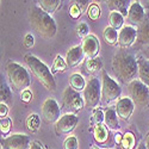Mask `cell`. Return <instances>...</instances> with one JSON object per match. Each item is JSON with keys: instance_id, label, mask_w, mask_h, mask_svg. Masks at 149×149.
I'll return each instance as SVG.
<instances>
[{"instance_id": "14", "label": "cell", "mask_w": 149, "mask_h": 149, "mask_svg": "<svg viewBox=\"0 0 149 149\" xmlns=\"http://www.w3.org/2000/svg\"><path fill=\"white\" fill-rule=\"evenodd\" d=\"M115 109L119 118H122L123 120H129L134 112L135 104L129 97H124L117 100Z\"/></svg>"}, {"instance_id": "45", "label": "cell", "mask_w": 149, "mask_h": 149, "mask_svg": "<svg viewBox=\"0 0 149 149\" xmlns=\"http://www.w3.org/2000/svg\"><path fill=\"white\" fill-rule=\"evenodd\" d=\"M136 149H147V148H146V144H144V143H140Z\"/></svg>"}, {"instance_id": "19", "label": "cell", "mask_w": 149, "mask_h": 149, "mask_svg": "<svg viewBox=\"0 0 149 149\" xmlns=\"http://www.w3.org/2000/svg\"><path fill=\"white\" fill-rule=\"evenodd\" d=\"M102 68H103V62L99 56H97L94 58H86L84 61L82 69L86 74H88V75H92V74L102 70Z\"/></svg>"}, {"instance_id": "39", "label": "cell", "mask_w": 149, "mask_h": 149, "mask_svg": "<svg viewBox=\"0 0 149 149\" xmlns=\"http://www.w3.org/2000/svg\"><path fill=\"white\" fill-rule=\"evenodd\" d=\"M7 113H8V106H7V104L0 103V117H1V119L6 118Z\"/></svg>"}, {"instance_id": "16", "label": "cell", "mask_w": 149, "mask_h": 149, "mask_svg": "<svg viewBox=\"0 0 149 149\" xmlns=\"http://www.w3.org/2000/svg\"><path fill=\"white\" fill-rule=\"evenodd\" d=\"M84 58H85V54L81 45L73 47L66 53V62H67V66L70 68L79 66L84 61Z\"/></svg>"}, {"instance_id": "44", "label": "cell", "mask_w": 149, "mask_h": 149, "mask_svg": "<svg viewBox=\"0 0 149 149\" xmlns=\"http://www.w3.org/2000/svg\"><path fill=\"white\" fill-rule=\"evenodd\" d=\"M146 148L147 149H149V134H148V136H147V139H146Z\"/></svg>"}, {"instance_id": "35", "label": "cell", "mask_w": 149, "mask_h": 149, "mask_svg": "<svg viewBox=\"0 0 149 149\" xmlns=\"http://www.w3.org/2000/svg\"><path fill=\"white\" fill-rule=\"evenodd\" d=\"M68 12H69V16L72 17V18H74V19H77V18H79L81 15H82V10L78 6V4H75V3H73L72 5H70V7H69V10H68Z\"/></svg>"}, {"instance_id": "3", "label": "cell", "mask_w": 149, "mask_h": 149, "mask_svg": "<svg viewBox=\"0 0 149 149\" xmlns=\"http://www.w3.org/2000/svg\"><path fill=\"white\" fill-rule=\"evenodd\" d=\"M24 61H25L29 69H31V73L35 75V78L41 82V85L47 91L50 92L56 91V82L53 77V73L44 62H42L38 57H36L31 54H26L24 56Z\"/></svg>"}, {"instance_id": "9", "label": "cell", "mask_w": 149, "mask_h": 149, "mask_svg": "<svg viewBox=\"0 0 149 149\" xmlns=\"http://www.w3.org/2000/svg\"><path fill=\"white\" fill-rule=\"evenodd\" d=\"M42 117L48 124L56 123L61 118V109L54 98H47L42 104Z\"/></svg>"}, {"instance_id": "10", "label": "cell", "mask_w": 149, "mask_h": 149, "mask_svg": "<svg viewBox=\"0 0 149 149\" xmlns=\"http://www.w3.org/2000/svg\"><path fill=\"white\" fill-rule=\"evenodd\" d=\"M30 144V139L25 134H13L8 137L1 139L3 149H28Z\"/></svg>"}, {"instance_id": "32", "label": "cell", "mask_w": 149, "mask_h": 149, "mask_svg": "<svg viewBox=\"0 0 149 149\" xmlns=\"http://www.w3.org/2000/svg\"><path fill=\"white\" fill-rule=\"evenodd\" d=\"M103 123H104V112L100 109H95L92 113V117H91V125L95 127V125H99V124H103Z\"/></svg>"}, {"instance_id": "38", "label": "cell", "mask_w": 149, "mask_h": 149, "mask_svg": "<svg viewBox=\"0 0 149 149\" xmlns=\"http://www.w3.org/2000/svg\"><path fill=\"white\" fill-rule=\"evenodd\" d=\"M20 99H22L24 103L31 102V99H32V92H31L29 88L22 91V92H20Z\"/></svg>"}, {"instance_id": "1", "label": "cell", "mask_w": 149, "mask_h": 149, "mask_svg": "<svg viewBox=\"0 0 149 149\" xmlns=\"http://www.w3.org/2000/svg\"><path fill=\"white\" fill-rule=\"evenodd\" d=\"M112 70L117 79H119L123 84H130L136 80L139 77V65L135 56L128 53H118L113 56L112 62Z\"/></svg>"}, {"instance_id": "27", "label": "cell", "mask_w": 149, "mask_h": 149, "mask_svg": "<svg viewBox=\"0 0 149 149\" xmlns=\"http://www.w3.org/2000/svg\"><path fill=\"white\" fill-rule=\"evenodd\" d=\"M109 23H110V26L116 30L122 29L124 25V16L118 13V12H111L110 16H109Z\"/></svg>"}, {"instance_id": "28", "label": "cell", "mask_w": 149, "mask_h": 149, "mask_svg": "<svg viewBox=\"0 0 149 149\" xmlns=\"http://www.w3.org/2000/svg\"><path fill=\"white\" fill-rule=\"evenodd\" d=\"M0 100L4 104H8L12 100V91L5 81H1L0 85Z\"/></svg>"}, {"instance_id": "26", "label": "cell", "mask_w": 149, "mask_h": 149, "mask_svg": "<svg viewBox=\"0 0 149 149\" xmlns=\"http://www.w3.org/2000/svg\"><path fill=\"white\" fill-rule=\"evenodd\" d=\"M60 5H61L60 0H42V1H40V7L44 12H47L48 15H53L60 7Z\"/></svg>"}, {"instance_id": "36", "label": "cell", "mask_w": 149, "mask_h": 149, "mask_svg": "<svg viewBox=\"0 0 149 149\" xmlns=\"http://www.w3.org/2000/svg\"><path fill=\"white\" fill-rule=\"evenodd\" d=\"M88 31H90V28H88V25L86 23H80L79 25L77 26V33L80 36V37H87L90 33H88Z\"/></svg>"}, {"instance_id": "33", "label": "cell", "mask_w": 149, "mask_h": 149, "mask_svg": "<svg viewBox=\"0 0 149 149\" xmlns=\"http://www.w3.org/2000/svg\"><path fill=\"white\" fill-rule=\"evenodd\" d=\"M78 147H79V143H78V140L75 136H69L63 142L65 149H78Z\"/></svg>"}, {"instance_id": "2", "label": "cell", "mask_w": 149, "mask_h": 149, "mask_svg": "<svg viewBox=\"0 0 149 149\" xmlns=\"http://www.w3.org/2000/svg\"><path fill=\"white\" fill-rule=\"evenodd\" d=\"M29 20L31 28L45 40L53 38L57 32V25L54 18L40 6H32L29 10Z\"/></svg>"}, {"instance_id": "31", "label": "cell", "mask_w": 149, "mask_h": 149, "mask_svg": "<svg viewBox=\"0 0 149 149\" xmlns=\"http://www.w3.org/2000/svg\"><path fill=\"white\" fill-rule=\"evenodd\" d=\"M100 13H102V10H100V6H99L97 3H92L90 4L88 8H87V16L91 20L95 22L99 19L100 17Z\"/></svg>"}, {"instance_id": "20", "label": "cell", "mask_w": 149, "mask_h": 149, "mask_svg": "<svg viewBox=\"0 0 149 149\" xmlns=\"http://www.w3.org/2000/svg\"><path fill=\"white\" fill-rule=\"evenodd\" d=\"M104 124L113 130L119 129V122H118V116L116 112L115 107H109L105 112H104Z\"/></svg>"}, {"instance_id": "7", "label": "cell", "mask_w": 149, "mask_h": 149, "mask_svg": "<svg viewBox=\"0 0 149 149\" xmlns=\"http://www.w3.org/2000/svg\"><path fill=\"white\" fill-rule=\"evenodd\" d=\"M102 100V81L98 78L88 80L84 91V102L88 107H95Z\"/></svg>"}, {"instance_id": "4", "label": "cell", "mask_w": 149, "mask_h": 149, "mask_svg": "<svg viewBox=\"0 0 149 149\" xmlns=\"http://www.w3.org/2000/svg\"><path fill=\"white\" fill-rule=\"evenodd\" d=\"M6 74H7L8 81L11 82L12 87L15 90L22 92L24 90L29 88V86L31 84L29 72L20 63H17V62H8L6 66Z\"/></svg>"}, {"instance_id": "13", "label": "cell", "mask_w": 149, "mask_h": 149, "mask_svg": "<svg viewBox=\"0 0 149 149\" xmlns=\"http://www.w3.org/2000/svg\"><path fill=\"white\" fill-rule=\"evenodd\" d=\"M81 47L86 58H94L98 56L99 50H100V42H99L95 35L90 33L87 37L84 38Z\"/></svg>"}, {"instance_id": "34", "label": "cell", "mask_w": 149, "mask_h": 149, "mask_svg": "<svg viewBox=\"0 0 149 149\" xmlns=\"http://www.w3.org/2000/svg\"><path fill=\"white\" fill-rule=\"evenodd\" d=\"M11 128H12V122L10 118L6 117V118L0 120V130H1L3 135H7L11 130Z\"/></svg>"}, {"instance_id": "41", "label": "cell", "mask_w": 149, "mask_h": 149, "mask_svg": "<svg viewBox=\"0 0 149 149\" xmlns=\"http://www.w3.org/2000/svg\"><path fill=\"white\" fill-rule=\"evenodd\" d=\"M29 149H44L43 146L40 143V142H37V141H32L31 144H30V148Z\"/></svg>"}, {"instance_id": "21", "label": "cell", "mask_w": 149, "mask_h": 149, "mask_svg": "<svg viewBox=\"0 0 149 149\" xmlns=\"http://www.w3.org/2000/svg\"><path fill=\"white\" fill-rule=\"evenodd\" d=\"M137 42L149 47V18L147 17L137 26Z\"/></svg>"}, {"instance_id": "12", "label": "cell", "mask_w": 149, "mask_h": 149, "mask_svg": "<svg viewBox=\"0 0 149 149\" xmlns=\"http://www.w3.org/2000/svg\"><path fill=\"white\" fill-rule=\"evenodd\" d=\"M135 41H137V28H134L132 25H124L119 30L118 45L125 49L131 47Z\"/></svg>"}, {"instance_id": "6", "label": "cell", "mask_w": 149, "mask_h": 149, "mask_svg": "<svg viewBox=\"0 0 149 149\" xmlns=\"http://www.w3.org/2000/svg\"><path fill=\"white\" fill-rule=\"evenodd\" d=\"M129 98L141 109H149V88L139 79L128 84Z\"/></svg>"}, {"instance_id": "22", "label": "cell", "mask_w": 149, "mask_h": 149, "mask_svg": "<svg viewBox=\"0 0 149 149\" xmlns=\"http://www.w3.org/2000/svg\"><path fill=\"white\" fill-rule=\"evenodd\" d=\"M86 85L87 84H86L84 77L79 73H73L69 77V87H72L74 91H77L79 93L81 91H85Z\"/></svg>"}, {"instance_id": "17", "label": "cell", "mask_w": 149, "mask_h": 149, "mask_svg": "<svg viewBox=\"0 0 149 149\" xmlns=\"http://www.w3.org/2000/svg\"><path fill=\"white\" fill-rule=\"evenodd\" d=\"M136 60L139 65V80L149 88V61L143 55H137Z\"/></svg>"}, {"instance_id": "42", "label": "cell", "mask_w": 149, "mask_h": 149, "mask_svg": "<svg viewBox=\"0 0 149 149\" xmlns=\"http://www.w3.org/2000/svg\"><path fill=\"white\" fill-rule=\"evenodd\" d=\"M122 139H123V135H122V134H119V132H116V134H115V142H116L117 144H120Z\"/></svg>"}, {"instance_id": "23", "label": "cell", "mask_w": 149, "mask_h": 149, "mask_svg": "<svg viewBox=\"0 0 149 149\" xmlns=\"http://www.w3.org/2000/svg\"><path fill=\"white\" fill-rule=\"evenodd\" d=\"M93 137H94V141L97 143H105L109 139V129L105 124H99V125H95L93 128Z\"/></svg>"}, {"instance_id": "18", "label": "cell", "mask_w": 149, "mask_h": 149, "mask_svg": "<svg viewBox=\"0 0 149 149\" xmlns=\"http://www.w3.org/2000/svg\"><path fill=\"white\" fill-rule=\"evenodd\" d=\"M129 3L130 1H127V0H109L106 1V5L111 10V12H118L124 17H127L130 7Z\"/></svg>"}, {"instance_id": "5", "label": "cell", "mask_w": 149, "mask_h": 149, "mask_svg": "<svg viewBox=\"0 0 149 149\" xmlns=\"http://www.w3.org/2000/svg\"><path fill=\"white\" fill-rule=\"evenodd\" d=\"M122 88L120 86L111 78L109 74L103 70L102 75V103L104 105H109L117 99H120Z\"/></svg>"}, {"instance_id": "8", "label": "cell", "mask_w": 149, "mask_h": 149, "mask_svg": "<svg viewBox=\"0 0 149 149\" xmlns=\"http://www.w3.org/2000/svg\"><path fill=\"white\" fill-rule=\"evenodd\" d=\"M85 105L84 97L80 95L79 92L74 91L72 87H67L62 97V106L68 113H74L80 111Z\"/></svg>"}, {"instance_id": "47", "label": "cell", "mask_w": 149, "mask_h": 149, "mask_svg": "<svg viewBox=\"0 0 149 149\" xmlns=\"http://www.w3.org/2000/svg\"><path fill=\"white\" fill-rule=\"evenodd\" d=\"M1 149H3V148H1Z\"/></svg>"}, {"instance_id": "25", "label": "cell", "mask_w": 149, "mask_h": 149, "mask_svg": "<svg viewBox=\"0 0 149 149\" xmlns=\"http://www.w3.org/2000/svg\"><path fill=\"white\" fill-rule=\"evenodd\" d=\"M118 36H119V32L111 26H106L103 31L104 41L110 45H115L118 43Z\"/></svg>"}, {"instance_id": "24", "label": "cell", "mask_w": 149, "mask_h": 149, "mask_svg": "<svg viewBox=\"0 0 149 149\" xmlns=\"http://www.w3.org/2000/svg\"><path fill=\"white\" fill-rule=\"evenodd\" d=\"M25 125L26 129L30 132H37L41 127V118L37 113H30L25 119Z\"/></svg>"}, {"instance_id": "40", "label": "cell", "mask_w": 149, "mask_h": 149, "mask_svg": "<svg viewBox=\"0 0 149 149\" xmlns=\"http://www.w3.org/2000/svg\"><path fill=\"white\" fill-rule=\"evenodd\" d=\"M75 4H78V6L82 10V11H85V10H87L88 8V1L87 0H78V1H74Z\"/></svg>"}, {"instance_id": "48", "label": "cell", "mask_w": 149, "mask_h": 149, "mask_svg": "<svg viewBox=\"0 0 149 149\" xmlns=\"http://www.w3.org/2000/svg\"><path fill=\"white\" fill-rule=\"evenodd\" d=\"M148 3H149V1H148Z\"/></svg>"}, {"instance_id": "43", "label": "cell", "mask_w": 149, "mask_h": 149, "mask_svg": "<svg viewBox=\"0 0 149 149\" xmlns=\"http://www.w3.org/2000/svg\"><path fill=\"white\" fill-rule=\"evenodd\" d=\"M142 55L149 61V47H146V48L143 49V50H142Z\"/></svg>"}, {"instance_id": "46", "label": "cell", "mask_w": 149, "mask_h": 149, "mask_svg": "<svg viewBox=\"0 0 149 149\" xmlns=\"http://www.w3.org/2000/svg\"><path fill=\"white\" fill-rule=\"evenodd\" d=\"M91 149H100V148H99V147H97V146H93Z\"/></svg>"}, {"instance_id": "15", "label": "cell", "mask_w": 149, "mask_h": 149, "mask_svg": "<svg viewBox=\"0 0 149 149\" xmlns=\"http://www.w3.org/2000/svg\"><path fill=\"white\" fill-rule=\"evenodd\" d=\"M146 15H144V8L140 4V1H132L130 4L129 11H128V19L131 24L135 25H140V24L144 20Z\"/></svg>"}, {"instance_id": "11", "label": "cell", "mask_w": 149, "mask_h": 149, "mask_svg": "<svg viewBox=\"0 0 149 149\" xmlns=\"http://www.w3.org/2000/svg\"><path fill=\"white\" fill-rule=\"evenodd\" d=\"M79 123V118L74 113H66L55 123V132L57 135H68Z\"/></svg>"}, {"instance_id": "30", "label": "cell", "mask_w": 149, "mask_h": 149, "mask_svg": "<svg viewBox=\"0 0 149 149\" xmlns=\"http://www.w3.org/2000/svg\"><path fill=\"white\" fill-rule=\"evenodd\" d=\"M120 147L123 149H134L135 148V136L132 132H125L123 135Z\"/></svg>"}, {"instance_id": "29", "label": "cell", "mask_w": 149, "mask_h": 149, "mask_svg": "<svg viewBox=\"0 0 149 149\" xmlns=\"http://www.w3.org/2000/svg\"><path fill=\"white\" fill-rule=\"evenodd\" d=\"M67 62H66V58H63L61 55H57L54 60V63H53V67H52V73H58V72H65L67 69Z\"/></svg>"}, {"instance_id": "37", "label": "cell", "mask_w": 149, "mask_h": 149, "mask_svg": "<svg viewBox=\"0 0 149 149\" xmlns=\"http://www.w3.org/2000/svg\"><path fill=\"white\" fill-rule=\"evenodd\" d=\"M23 44L26 49H31L35 44V38L31 33H26L25 37H24V41H23Z\"/></svg>"}]
</instances>
